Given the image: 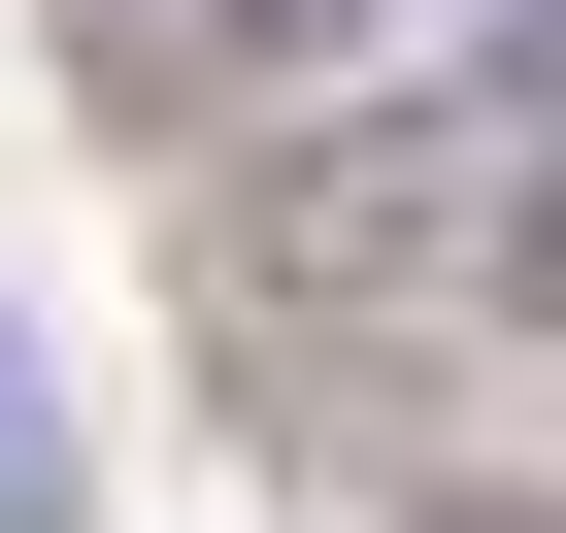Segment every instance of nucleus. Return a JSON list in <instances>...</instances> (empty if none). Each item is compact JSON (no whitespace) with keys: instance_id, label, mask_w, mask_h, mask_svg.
<instances>
[{"instance_id":"1","label":"nucleus","mask_w":566,"mask_h":533,"mask_svg":"<svg viewBox=\"0 0 566 533\" xmlns=\"http://www.w3.org/2000/svg\"><path fill=\"white\" fill-rule=\"evenodd\" d=\"M67 67L134 134H266V0H67Z\"/></svg>"},{"instance_id":"2","label":"nucleus","mask_w":566,"mask_h":533,"mask_svg":"<svg viewBox=\"0 0 566 533\" xmlns=\"http://www.w3.org/2000/svg\"><path fill=\"white\" fill-rule=\"evenodd\" d=\"M400 533H566V500H500V467H400Z\"/></svg>"},{"instance_id":"3","label":"nucleus","mask_w":566,"mask_h":533,"mask_svg":"<svg viewBox=\"0 0 566 533\" xmlns=\"http://www.w3.org/2000/svg\"><path fill=\"white\" fill-rule=\"evenodd\" d=\"M0 500H34V400H0Z\"/></svg>"}]
</instances>
